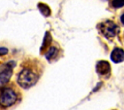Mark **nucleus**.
<instances>
[{
	"mask_svg": "<svg viewBox=\"0 0 124 110\" xmlns=\"http://www.w3.org/2000/svg\"><path fill=\"white\" fill-rule=\"evenodd\" d=\"M38 81V76L31 69H22L17 76V83L21 88L29 89L33 87Z\"/></svg>",
	"mask_w": 124,
	"mask_h": 110,
	"instance_id": "obj_1",
	"label": "nucleus"
},
{
	"mask_svg": "<svg viewBox=\"0 0 124 110\" xmlns=\"http://www.w3.org/2000/svg\"><path fill=\"white\" fill-rule=\"evenodd\" d=\"M16 101V93L11 88H3L0 90V105L2 107H10Z\"/></svg>",
	"mask_w": 124,
	"mask_h": 110,
	"instance_id": "obj_2",
	"label": "nucleus"
},
{
	"mask_svg": "<svg viewBox=\"0 0 124 110\" xmlns=\"http://www.w3.org/2000/svg\"><path fill=\"white\" fill-rule=\"evenodd\" d=\"M99 29L106 38H112L116 36L119 32L118 25L111 20H106L104 22H101L99 24Z\"/></svg>",
	"mask_w": 124,
	"mask_h": 110,
	"instance_id": "obj_3",
	"label": "nucleus"
},
{
	"mask_svg": "<svg viewBox=\"0 0 124 110\" xmlns=\"http://www.w3.org/2000/svg\"><path fill=\"white\" fill-rule=\"evenodd\" d=\"M15 66V62H9L5 66H3L0 70V82L2 84H6L10 81L13 74V67Z\"/></svg>",
	"mask_w": 124,
	"mask_h": 110,
	"instance_id": "obj_4",
	"label": "nucleus"
},
{
	"mask_svg": "<svg viewBox=\"0 0 124 110\" xmlns=\"http://www.w3.org/2000/svg\"><path fill=\"white\" fill-rule=\"evenodd\" d=\"M96 71L100 76H107L110 73V65L106 60H100L97 62Z\"/></svg>",
	"mask_w": 124,
	"mask_h": 110,
	"instance_id": "obj_5",
	"label": "nucleus"
},
{
	"mask_svg": "<svg viewBox=\"0 0 124 110\" xmlns=\"http://www.w3.org/2000/svg\"><path fill=\"white\" fill-rule=\"evenodd\" d=\"M110 58L113 62L119 63L124 60V51L120 48H114L110 54Z\"/></svg>",
	"mask_w": 124,
	"mask_h": 110,
	"instance_id": "obj_6",
	"label": "nucleus"
},
{
	"mask_svg": "<svg viewBox=\"0 0 124 110\" xmlns=\"http://www.w3.org/2000/svg\"><path fill=\"white\" fill-rule=\"evenodd\" d=\"M50 43H51V36H50L49 32H46L45 38H44V41H43V44H42V47H41V52L43 53L45 50H47L49 48Z\"/></svg>",
	"mask_w": 124,
	"mask_h": 110,
	"instance_id": "obj_7",
	"label": "nucleus"
},
{
	"mask_svg": "<svg viewBox=\"0 0 124 110\" xmlns=\"http://www.w3.org/2000/svg\"><path fill=\"white\" fill-rule=\"evenodd\" d=\"M38 9L40 10V12L45 16V17H49L50 16V8L47 6V5H46V4H44V3H39L38 4Z\"/></svg>",
	"mask_w": 124,
	"mask_h": 110,
	"instance_id": "obj_8",
	"label": "nucleus"
},
{
	"mask_svg": "<svg viewBox=\"0 0 124 110\" xmlns=\"http://www.w3.org/2000/svg\"><path fill=\"white\" fill-rule=\"evenodd\" d=\"M57 53H58V50H57L55 47H49V48L47 49V52L46 53V59H48V60L52 59L54 56H56Z\"/></svg>",
	"mask_w": 124,
	"mask_h": 110,
	"instance_id": "obj_9",
	"label": "nucleus"
},
{
	"mask_svg": "<svg viewBox=\"0 0 124 110\" xmlns=\"http://www.w3.org/2000/svg\"><path fill=\"white\" fill-rule=\"evenodd\" d=\"M110 4L113 8H121L124 6V0H110Z\"/></svg>",
	"mask_w": 124,
	"mask_h": 110,
	"instance_id": "obj_10",
	"label": "nucleus"
},
{
	"mask_svg": "<svg viewBox=\"0 0 124 110\" xmlns=\"http://www.w3.org/2000/svg\"><path fill=\"white\" fill-rule=\"evenodd\" d=\"M8 53V49L7 48H4V47H0V56L1 55H4Z\"/></svg>",
	"mask_w": 124,
	"mask_h": 110,
	"instance_id": "obj_11",
	"label": "nucleus"
},
{
	"mask_svg": "<svg viewBox=\"0 0 124 110\" xmlns=\"http://www.w3.org/2000/svg\"><path fill=\"white\" fill-rule=\"evenodd\" d=\"M120 20H121V22L124 24V13H122V15H121V17H120Z\"/></svg>",
	"mask_w": 124,
	"mask_h": 110,
	"instance_id": "obj_12",
	"label": "nucleus"
}]
</instances>
